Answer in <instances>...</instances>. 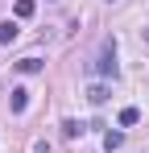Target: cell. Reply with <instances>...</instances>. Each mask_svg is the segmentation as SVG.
Returning <instances> with one entry per match:
<instances>
[{"mask_svg":"<svg viewBox=\"0 0 149 153\" xmlns=\"http://www.w3.org/2000/svg\"><path fill=\"white\" fill-rule=\"evenodd\" d=\"M95 71H99V75H112V79H116V42H104V54H99Z\"/></svg>","mask_w":149,"mask_h":153,"instance_id":"1","label":"cell"},{"mask_svg":"<svg viewBox=\"0 0 149 153\" xmlns=\"http://www.w3.org/2000/svg\"><path fill=\"white\" fill-rule=\"evenodd\" d=\"M17 21H0V46H8V42H17Z\"/></svg>","mask_w":149,"mask_h":153,"instance_id":"2","label":"cell"},{"mask_svg":"<svg viewBox=\"0 0 149 153\" xmlns=\"http://www.w3.org/2000/svg\"><path fill=\"white\" fill-rule=\"evenodd\" d=\"M87 100L95 103V108H99V103H108V87H104V83H91V87H87Z\"/></svg>","mask_w":149,"mask_h":153,"instance_id":"3","label":"cell"},{"mask_svg":"<svg viewBox=\"0 0 149 153\" xmlns=\"http://www.w3.org/2000/svg\"><path fill=\"white\" fill-rule=\"evenodd\" d=\"M33 8H37L33 0H17V4H13V13H17V21H29V17H33Z\"/></svg>","mask_w":149,"mask_h":153,"instance_id":"4","label":"cell"},{"mask_svg":"<svg viewBox=\"0 0 149 153\" xmlns=\"http://www.w3.org/2000/svg\"><path fill=\"white\" fill-rule=\"evenodd\" d=\"M17 71H21V75H37V71H42V58H21Z\"/></svg>","mask_w":149,"mask_h":153,"instance_id":"5","label":"cell"},{"mask_svg":"<svg viewBox=\"0 0 149 153\" xmlns=\"http://www.w3.org/2000/svg\"><path fill=\"white\" fill-rule=\"evenodd\" d=\"M25 108H29V91L17 87V91H13V112H25Z\"/></svg>","mask_w":149,"mask_h":153,"instance_id":"6","label":"cell"},{"mask_svg":"<svg viewBox=\"0 0 149 153\" xmlns=\"http://www.w3.org/2000/svg\"><path fill=\"white\" fill-rule=\"evenodd\" d=\"M124 145V132H108V137H104V149L112 153V149H120Z\"/></svg>","mask_w":149,"mask_h":153,"instance_id":"7","label":"cell"},{"mask_svg":"<svg viewBox=\"0 0 149 153\" xmlns=\"http://www.w3.org/2000/svg\"><path fill=\"white\" fill-rule=\"evenodd\" d=\"M137 120H141V112H137V108H124V112H120V124H124V128L137 124Z\"/></svg>","mask_w":149,"mask_h":153,"instance_id":"8","label":"cell"},{"mask_svg":"<svg viewBox=\"0 0 149 153\" xmlns=\"http://www.w3.org/2000/svg\"><path fill=\"white\" fill-rule=\"evenodd\" d=\"M79 132H83V124H79V120H66V124H62V137H71V141L79 137Z\"/></svg>","mask_w":149,"mask_h":153,"instance_id":"9","label":"cell"},{"mask_svg":"<svg viewBox=\"0 0 149 153\" xmlns=\"http://www.w3.org/2000/svg\"><path fill=\"white\" fill-rule=\"evenodd\" d=\"M141 37H145V42H149V29H141Z\"/></svg>","mask_w":149,"mask_h":153,"instance_id":"10","label":"cell"}]
</instances>
